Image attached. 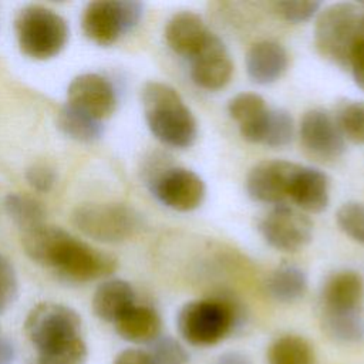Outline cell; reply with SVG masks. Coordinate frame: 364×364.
I'll use <instances>...</instances> for the list:
<instances>
[{
	"mask_svg": "<svg viewBox=\"0 0 364 364\" xmlns=\"http://www.w3.org/2000/svg\"><path fill=\"white\" fill-rule=\"evenodd\" d=\"M287 199L304 212H323L330 202L328 176L317 168L299 164L290 182Z\"/></svg>",
	"mask_w": 364,
	"mask_h": 364,
	"instance_id": "17",
	"label": "cell"
},
{
	"mask_svg": "<svg viewBox=\"0 0 364 364\" xmlns=\"http://www.w3.org/2000/svg\"><path fill=\"white\" fill-rule=\"evenodd\" d=\"M348 68L351 70V75L355 85L361 91H364V38L358 40L357 44L354 46L350 55Z\"/></svg>",
	"mask_w": 364,
	"mask_h": 364,
	"instance_id": "35",
	"label": "cell"
},
{
	"mask_svg": "<svg viewBox=\"0 0 364 364\" xmlns=\"http://www.w3.org/2000/svg\"><path fill=\"white\" fill-rule=\"evenodd\" d=\"M17 276L7 259L0 256V313L7 310L17 297Z\"/></svg>",
	"mask_w": 364,
	"mask_h": 364,
	"instance_id": "33",
	"label": "cell"
},
{
	"mask_svg": "<svg viewBox=\"0 0 364 364\" xmlns=\"http://www.w3.org/2000/svg\"><path fill=\"white\" fill-rule=\"evenodd\" d=\"M364 313V279L351 269L328 274L320 290V314Z\"/></svg>",
	"mask_w": 364,
	"mask_h": 364,
	"instance_id": "14",
	"label": "cell"
},
{
	"mask_svg": "<svg viewBox=\"0 0 364 364\" xmlns=\"http://www.w3.org/2000/svg\"><path fill=\"white\" fill-rule=\"evenodd\" d=\"M148 354L154 364H186L189 353L172 336H159L148 344Z\"/></svg>",
	"mask_w": 364,
	"mask_h": 364,
	"instance_id": "30",
	"label": "cell"
},
{
	"mask_svg": "<svg viewBox=\"0 0 364 364\" xmlns=\"http://www.w3.org/2000/svg\"><path fill=\"white\" fill-rule=\"evenodd\" d=\"M294 136V121L289 111L283 108H270L267 125L262 144L269 148H284Z\"/></svg>",
	"mask_w": 364,
	"mask_h": 364,
	"instance_id": "28",
	"label": "cell"
},
{
	"mask_svg": "<svg viewBox=\"0 0 364 364\" xmlns=\"http://www.w3.org/2000/svg\"><path fill=\"white\" fill-rule=\"evenodd\" d=\"M259 232L273 249L293 253L310 243L313 223L301 210L280 203L260 219Z\"/></svg>",
	"mask_w": 364,
	"mask_h": 364,
	"instance_id": "10",
	"label": "cell"
},
{
	"mask_svg": "<svg viewBox=\"0 0 364 364\" xmlns=\"http://www.w3.org/2000/svg\"><path fill=\"white\" fill-rule=\"evenodd\" d=\"M144 14V4L125 0L91 1L82 11L81 26L87 38L108 47L131 31Z\"/></svg>",
	"mask_w": 364,
	"mask_h": 364,
	"instance_id": "7",
	"label": "cell"
},
{
	"mask_svg": "<svg viewBox=\"0 0 364 364\" xmlns=\"http://www.w3.org/2000/svg\"><path fill=\"white\" fill-rule=\"evenodd\" d=\"M14 31L21 53L33 60H50L68 41L67 21L54 10L28 4L14 18Z\"/></svg>",
	"mask_w": 364,
	"mask_h": 364,
	"instance_id": "5",
	"label": "cell"
},
{
	"mask_svg": "<svg viewBox=\"0 0 364 364\" xmlns=\"http://www.w3.org/2000/svg\"><path fill=\"white\" fill-rule=\"evenodd\" d=\"M213 364H253L252 358L240 351H225L215 360Z\"/></svg>",
	"mask_w": 364,
	"mask_h": 364,
	"instance_id": "37",
	"label": "cell"
},
{
	"mask_svg": "<svg viewBox=\"0 0 364 364\" xmlns=\"http://www.w3.org/2000/svg\"><path fill=\"white\" fill-rule=\"evenodd\" d=\"M4 208L11 220L23 230H31L37 226L44 225L46 210L40 202L36 199L20 195V193H9L4 199Z\"/></svg>",
	"mask_w": 364,
	"mask_h": 364,
	"instance_id": "25",
	"label": "cell"
},
{
	"mask_svg": "<svg viewBox=\"0 0 364 364\" xmlns=\"http://www.w3.org/2000/svg\"><path fill=\"white\" fill-rule=\"evenodd\" d=\"M141 101L146 125L152 135L166 146L185 149L198 138V122L181 94L169 84L148 81Z\"/></svg>",
	"mask_w": 364,
	"mask_h": 364,
	"instance_id": "2",
	"label": "cell"
},
{
	"mask_svg": "<svg viewBox=\"0 0 364 364\" xmlns=\"http://www.w3.org/2000/svg\"><path fill=\"white\" fill-rule=\"evenodd\" d=\"M23 247L31 260L68 282L87 283L108 277L117 270L114 256L46 223L23 232Z\"/></svg>",
	"mask_w": 364,
	"mask_h": 364,
	"instance_id": "1",
	"label": "cell"
},
{
	"mask_svg": "<svg viewBox=\"0 0 364 364\" xmlns=\"http://www.w3.org/2000/svg\"><path fill=\"white\" fill-rule=\"evenodd\" d=\"M361 40L360 4L340 1L318 11L314 24V46L330 63L348 68L351 51Z\"/></svg>",
	"mask_w": 364,
	"mask_h": 364,
	"instance_id": "4",
	"label": "cell"
},
{
	"mask_svg": "<svg viewBox=\"0 0 364 364\" xmlns=\"http://www.w3.org/2000/svg\"><path fill=\"white\" fill-rule=\"evenodd\" d=\"M323 331L334 341L355 344L364 340V313L320 314Z\"/></svg>",
	"mask_w": 364,
	"mask_h": 364,
	"instance_id": "24",
	"label": "cell"
},
{
	"mask_svg": "<svg viewBox=\"0 0 364 364\" xmlns=\"http://www.w3.org/2000/svg\"><path fill=\"white\" fill-rule=\"evenodd\" d=\"M112 364H154V361L146 350L125 348L115 355Z\"/></svg>",
	"mask_w": 364,
	"mask_h": 364,
	"instance_id": "36",
	"label": "cell"
},
{
	"mask_svg": "<svg viewBox=\"0 0 364 364\" xmlns=\"http://www.w3.org/2000/svg\"><path fill=\"white\" fill-rule=\"evenodd\" d=\"M114 326L122 340L134 344H149L162 333V318L149 306H132Z\"/></svg>",
	"mask_w": 364,
	"mask_h": 364,
	"instance_id": "21",
	"label": "cell"
},
{
	"mask_svg": "<svg viewBox=\"0 0 364 364\" xmlns=\"http://www.w3.org/2000/svg\"><path fill=\"white\" fill-rule=\"evenodd\" d=\"M117 104L118 98L112 82L101 74H80L68 85L67 105L95 121L101 122L109 118Z\"/></svg>",
	"mask_w": 364,
	"mask_h": 364,
	"instance_id": "11",
	"label": "cell"
},
{
	"mask_svg": "<svg viewBox=\"0 0 364 364\" xmlns=\"http://www.w3.org/2000/svg\"><path fill=\"white\" fill-rule=\"evenodd\" d=\"M58 127L73 139L81 142H92L102 135V124L95 121L70 105H64L58 115Z\"/></svg>",
	"mask_w": 364,
	"mask_h": 364,
	"instance_id": "26",
	"label": "cell"
},
{
	"mask_svg": "<svg viewBox=\"0 0 364 364\" xmlns=\"http://www.w3.org/2000/svg\"><path fill=\"white\" fill-rule=\"evenodd\" d=\"M73 223L94 240L117 243L134 236L142 226V218L124 203H87L74 210Z\"/></svg>",
	"mask_w": 364,
	"mask_h": 364,
	"instance_id": "6",
	"label": "cell"
},
{
	"mask_svg": "<svg viewBox=\"0 0 364 364\" xmlns=\"http://www.w3.org/2000/svg\"><path fill=\"white\" fill-rule=\"evenodd\" d=\"M297 165L286 159H270L256 164L246 176L247 195L260 203H283L289 196L290 182Z\"/></svg>",
	"mask_w": 364,
	"mask_h": 364,
	"instance_id": "13",
	"label": "cell"
},
{
	"mask_svg": "<svg viewBox=\"0 0 364 364\" xmlns=\"http://www.w3.org/2000/svg\"><path fill=\"white\" fill-rule=\"evenodd\" d=\"M149 186L155 198L169 209L191 212L199 208L206 195L203 179L183 166H165L154 172Z\"/></svg>",
	"mask_w": 364,
	"mask_h": 364,
	"instance_id": "9",
	"label": "cell"
},
{
	"mask_svg": "<svg viewBox=\"0 0 364 364\" xmlns=\"http://www.w3.org/2000/svg\"><path fill=\"white\" fill-rule=\"evenodd\" d=\"M336 222L347 236L364 245V203L355 200L343 203L337 209Z\"/></svg>",
	"mask_w": 364,
	"mask_h": 364,
	"instance_id": "31",
	"label": "cell"
},
{
	"mask_svg": "<svg viewBox=\"0 0 364 364\" xmlns=\"http://www.w3.org/2000/svg\"><path fill=\"white\" fill-rule=\"evenodd\" d=\"M37 364H85L88 348L82 337H77L58 347L37 353Z\"/></svg>",
	"mask_w": 364,
	"mask_h": 364,
	"instance_id": "29",
	"label": "cell"
},
{
	"mask_svg": "<svg viewBox=\"0 0 364 364\" xmlns=\"http://www.w3.org/2000/svg\"><path fill=\"white\" fill-rule=\"evenodd\" d=\"M299 134L304 149L320 161H336L346 152V139L334 115L324 108L306 111L300 119Z\"/></svg>",
	"mask_w": 364,
	"mask_h": 364,
	"instance_id": "12",
	"label": "cell"
},
{
	"mask_svg": "<svg viewBox=\"0 0 364 364\" xmlns=\"http://www.w3.org/2000/svg\"><path fill=\"white\" fill-rule=\"evenodd\" d=\"M14 347L9 340L0 338V364H13Z\"/></svg>",
	"mask_w": 364,
	"mask_h": 364,
	"instance_id": "38",
	"label": "cell"
},
{
	"mask_svg": "<svg viewBox=\"0 0 364 364\" xmlns=\"http://www.w3.org/2000/svg\"><path fill=\"white\" fill-rule=\"evenodd\" d=\"M270 108L256 92H239L228 102V114L237 124L242 138L252 144H262Z\"/></svg>",
	"mask_w": 364,
	"mask_h": 364,
	"instance_id": "18",
	"label": "cell"
},
{
	"mask_svg": "<svg viewBox=\"0 0 364 364\" xmlns=\"http://www.w3.org/2000/svg\"><path fill=\"white\" fill-rule=\"evenodd\" d=\"M289 67V54L286 48L273 40L255 43L246 54V73L249 78L259 85L276 82Z\"/></svg>",
	"mask_w": 364,
	"mask_h": 364,
	"instance_id": "19",
	"label": "cell"
},
{
	"mask_svg": "<svg viewBox=\"0 0 364 364\" xmlns=\"http://www.w3.org/2000/svg\"><path fill=\"white\" fill-rule=\"evenodd\" d=\"M26 179L31 188L38 192H48L55 183V172L43 164L33 165L26 172Z\"/></svg>",
	"mask_w": 364,
	"mask_h": 364,
	"instance_id": "34",
	"label": "cell"
},
{
	"mask_svg": "<svg viewBox=\"0 0 364 364\" xmlns=\"http://www.w3.org/2000/svg\"><path fill=\"white\" fill-rule=\"evenodd\" d=\"M276 13L286 20L287 23L299 24L309 21L314 16L318 14L321 9L320 1H307V0H286V1H276L274 4Z\"/></svg>",
	"mask_w": 364,
	"mask_h": 364,
	"instance_id": "32",
	"label": "cell"
},
{
	"mask_svg": "<svg viewBox=\"0 0 364 364\" xmlns=\"http://www.w3.org/2000/svg\"><path fill=\"white\" fill-rule=\"evenodd\" d=\"M309 289L306 272L293 263H283L273 269L264 282L267 296L283 304L296 303L303 299Z\"/></svg>",
	"mask_w": 364,
	"mask_h": 364,
	"instance_id": "22",
	"label": "cell"
},
{
	"mask_svg": "<svg viewBox=\"0 0 364 364\" xmlns=\"http://www.w3.org/2000/svg\"><path fill=\"white\" fill-rule=\"evenodd\" d=\"M240 321L237 304L225 297H206L185 303L176 316L181 338L193 347H210L235 331Z\"/></svg>",
	"mask_w": 364,
	"mask_h": 364,
	"instance_id": "3",
	"label": "cell"
},
{
	"mask_svg": "<svg viewBox=\"0 0 364 364\" xmlns=\"http://www.w3.org/2000/svg\"><path fill=\"white\" fill-rule=\"evenodd\" d=\"M333 115L346 141L364 144V101H343L337 105Z\"/></svg>",
	"mask_w": 364,
	"mask_h": 364,
	"instance_id": "27",
	"label": "cell"
},
{
	"mask_svg": "<svg viewBox=\"0 0 364 364\" xmlns=\"http://www.w3.org/2000/svg\"><path fill=\"white\" fill-rule=\"evenodd\" d=\"M81 328V317L74 309L53 301L38 303L24 320V333L37 353L82 337Z\"/></svg>",
	"mask_w": 364,
	"mask_h": 364,
	"instance_id": "8",
	"label": "cell"
},
{
	"mask_svg": "<svg viewBox=\"0 0 364 364\" xmlns=\"http://www.w3.org/2000/svg\"><path fill=\"white\" fill-rule=\"evenodd\" d=\"M360 31L361 38H364V4H360Z\"/></svg>",
	"mask_w": 364,
	"mask_h": 364,
	"instance_id": "39",
	"label": "cell"
},
{
	"mask_svg": "<svg viewBox=\"0 0 364 364\" xmlns=\"http://www.w3.org/2000/svg\"><path fill=\"white\" fill-rule=\"evenodd\" d=\"M132 306H135V291L122 279H109L98 284L92 296L94 314L107 321L115 323Z\"/></svg>",
	"mask_w": 364,
	"mask_h": 364,
	"instance_id": "20",
	"label": "cell"
},
{
	"mask_svg": "<svg viewBox=\"0 0 364 364\" xmlns=\"http://www.w3.org/2000/svg\"><path fill=\"white\" fill-rule=\"evenodd\" d=\"M266 361L267 364H316V351L303 336L283 334L269 344Z\"/></svg>",
	"mask_w": 364,
	"mask_h": 364,
	"instance_id": "23",
	"label": "cell"
},
{
	"mask_svg": "<svg viewBox=\"0 0 364 364\" xmlns=\"http://www.w3.org/2000/svg\"><path fill=\"white\" fill-rule=\"evenodd\" d=\"M233 75V61L223 41L213 33L206 44L191 58L192 81L206 90L225 88Z\"/></svg>",
	"mask_w": 364,
	"mask_h": 364,
	"instance_id": "15",
	"label": "cell"
},
{
	"mask_svg": "<svg viewBox=\"0 0 364 364\" xmlns=\"http://www.w3.org/2000/svg\"><path fill=\"white\" fill-rule=\"evenodd\" d=\"M164 34L168 47L173 53L191 60L213 33L202 16L192 10H182L168 20Z\"/></svg>",
	"mask_w": 364,
	"mask_h": 364,
	"instance_id": "16",
	"label": "cell"
}]
</instances>
